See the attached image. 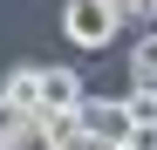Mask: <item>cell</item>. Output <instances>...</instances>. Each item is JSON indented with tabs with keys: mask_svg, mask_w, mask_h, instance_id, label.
Returning <instances> with one entry per match:
<instances>
[{
	"mask_svg": "<svg viewBox=\"0 0 157 150\" xmlns=\"http://www.w3.org/2000/svg\"><path fill=\"white\" fill-rule=\"evenodd\" d=\"M150 7H157V0H150Z\"/></svg>",
	"mask_w": 157,
	"mask_h": 150,
	"instance_id": "8fae6325",
	"label": "cell"
},
{
	"mask_svg": "<svg viewBox=\"0 0 157 150\" xmlns=\"http://www.w3.org/2000/svg\"><path fill=\"white\" fill-rule=\"evenodd\" d=\"M34 82H41V116H75V103L89 96V89H82V75L62 68V62H55V68H41Z\"/></svg>",
	"mask_w": 157,
	"mask_h": 150,
	"instance_id": "3957f363",
	"label": "cell"
},
{
	"mask_svg": "<svg viewBox=\"0 0 157 150\" xmlns=\"http://www.w3.org/2000/svg\"><path fill=\"white\" fill-rule=\"evenodd\" d=\"M7 150H55V116H21L7 130Z\"/></svg>",
	"mask_w": 157,
	"mask_h": 150,
	"instance_id": "277c9868",
	"label": "cell"
},
{
	"mask_svg": "<svg viewBox=\"0 0 157 150\" xmlns=\"http://www.w3.org/2000/svg\"><path fill=\"white\" fill-rule=\"evenodd\" d=\"M41 68H14L7 82H0V96H7V103H21L28 116H41V82H34Z\"/></svg>",
	"mask_w": 157,
	"mask_h": 150,
	"instance_id": "5b68a950",
	"label": "cell"
},
{
	"mask_svg": "<svg viewBox=\"0 0 157 150\" xmlns=\"http://www.w3.org/2000/svg\"><path fill=\"white\" fill-rule=\"evenodd\" d=\"M130 89H157V28L130 48Z\"/></svg>",
	"mask_w": 157,
	"mask_h": 150,
	"instance_id": "8992f818",
	"label": "cell"
},
{
	"mask_svg": "<svg viewBox=\"0 0 157 150\" xmlns=\"http://www.w3.org/2000/svg\"><path fill=\"white\" fill-rule=\"evenodd\" d=\"M75 123H82L102 150H116V143L130 137V109H123V96H82V103H75Z\"/></svg>",
	"mask_w": 157,
	"mask_h": 150,
	"instance_id": "7a4b0ae2",
	"label": "cell"
},
{
	"mask_svg": "<svg viewBox=\"0 0 157 150\" xmlns=\"http://www.w3.org/2000/svg\"><path fill=\"white\" fill-rule=\"evenodd\" d=\"M116 28H123L116 0H62V34H68V48H109Z\"/></svg>",
	"mask_w": 157,
	"mask_h": 150,
	"instance_id": "6da1fadb",
	"label": "cell"
},
{
	"mask_svg": "<svg viewBox=\"0 0 157 150\" xmlns=\"http://www.w3.org/2000/svg\"><path fill=\"white\" fill-rule=\"evenodd\" d=\"M116 150H157V123H130V137Z\"/></svg>",
	"mask_w": 157,
	"mask_h": 150,
	"instance_id": "ba28073f",
	"label": "cell"
},
{
	"mask_svg": "<svg viewBox=\"0 0 157 150\" xmlns=\"http://www.w3.org/2000/svg\"><path fill=\"white\" fill-rule=\"evenodd\" d=\"M21 116H28V109H21V103H7V96H0V137H7V130H14Z\"/></svg>",
	"mask_w": 157,
	"mask_h": 150,
	"instance_id": "9c48e42d",
	"label": "cell"
},
{
	"mask_svg": "<svg viewBox=\"0 0 157 150\" xmlns=\"http://www.w3.org/2000/svg\"><path fill=\"white\" fill-rule=\"evenodd\" d=\"M123 109H130V123H157V89H130Z\"/></svg>",
	"mask_w": 157,
	"mask_h": 150,
	"instance_id": "52a82bcc",
	"label": "cell"
},
{
	"mask_svg": "<svg viewBox=\"0 0 157 150\" xmlns=\"http://www.w3.org/2000/svg\"><path fill=\"white\" fill-rule=\"evenodd\" d=\"M0 150H7V137H0Z\"/></svg>",
	"mask_w": 157,
	"mask_h": 150,
	"instance_id": "30bf717a",
	"label": "cell"
}]
</instances>
